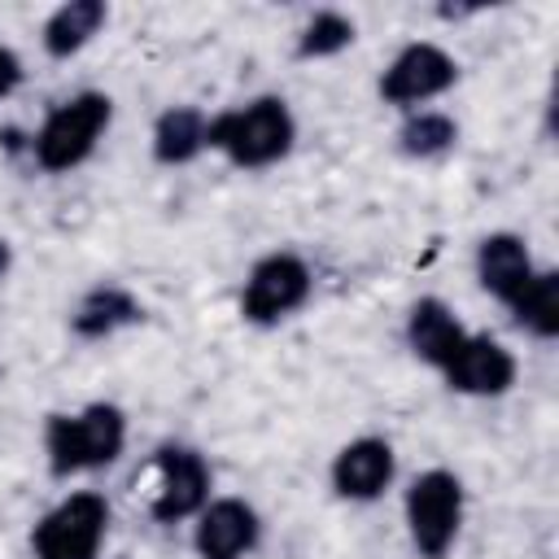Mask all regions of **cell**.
<instances>
[{
    "label": "cell",
    "instance_id": "cell-1",
    "mask_svg": "<svg viewBox=\"0 0 559 559\" xmlns=\"http://www.w3.org/2000/svg\"><path fill=\"white\" fill-rule=\"evenodd\" d=\"M205 144L223 148L236 166H266L293 144V114L280 96H262L245 109H231L205 127Z\"/></svg>",
    "mask_w": 559,
    "mask_h": 559
},
{
    "label": "cell",
    "instance_id": "cell-2",
    "mask_svg": "<svg viewBox=\"0 0 559 559\" xmlns=\"http://www.w3.org/2000/svg\"><path fill=\"white\" fill-rule=\"evenodd\" d=\"M127 437L118 406H87L79 415H52L48 419V463L57 476L105 467L118 459Z\"/></svg>",
    "mask_w": 559,
    "mask_h": 559
},
{
    "label": "cell",
    "instance_id": "cell-3",
    "mask_svg": "<svg viewBox=\"0 0 559 559\" xmlns=\"http://www.w3.org/2000/svg\"><path fill=\"white\" fill-rule=\"evenodd\" d=\"M105 127H109V96L83 92L48 114V122L35 135V162L44 170H70L96 148V135Z\"/></svg>",
    "mask_w": 559,
    "mask_h": 559
},
{
    "label": "cell",
    "instance_id": "cell-4",
    "mask_svg": "<svg viewBox=\"0 0 559 559\" xmlns=\"http://www.w3.org/2000/svg\"><path fill=\"white\" fill-rule=\"evenodd\" d=\"M463 520V485L450 472H424L406 493V524L415 537V550L428 559H441L454 546Z\"/></svg>",
    "mask_w": 559,
    "mask_h": 559
},
{
    "label": "cell",
    "instance_id": "cell-5",
    "mask_svg": "<svg viewBox=\"0 0 559 559\" xmlns=\"http://www.w3.org/2000/svg\"><path fill=\"white\" fill-rule=\"evenodd\" d=\"M109 524L100 493H70L35 528V559H96Z\"/></svg>",
    "mask_w": 559,
    "mask_h": 559
},
{
    "label": "cell",
    "instance_id": "cell-6",
    "mask_svg": "<svg viewBox=\"0 0 559 559\" xmlns=\"http://www.w3.org/2000/svg\"><path fill=\"white\" fill-rule=\"evenodd\" d=\"M306 293H310V271L301 266V258L271 253L253 266L249 284H245V297H240V310L253 323H275L288 310H297L306 301Z\"/></svg>",
    "mask_w": 559,
    "mask_h": 559
},
{
    "label": "cell",
    "instance_id": "cell-7",
    "mask_svg": "<svg viewBox=\"0 0 559 559\" xmlns=\"http://www.w3.org/2000/svg\"><path fill=\"white\" fill-rule=\"evenodd\" d=\"M454 74H459V66H454L450 52H441L437 44H411V48H402V52L393 57V66L384 70L380 92H384V100H393V105H419V100L445 92V87L454 83Z\"/></svg>",
    "mask_w": 559,
    "mask_h": 559
},
{
    "label": "cell",
    "instance_id": "cell-8",
    "mask_svg": "<svg viewBox=\"0 0 559 559\" xmlns=\"http://www.w3.org/2000/svg\"><path fill=\"white\" fill-rule=\"evenodd\" d=\"M450 389L459 393H476V397H493V393H507L511 380H515V358L489 341V336H463V345L454 349V358L441 367Z\"/></svg>",
    "mask_w": 559,
    "mask_h": 559
},
{
    "label": "cell",
    "instance_id": "cell-9",
    "mask_svg": "<svg viewBox=\"0 0 559 559\" xmlns=\"http://www.w3.org/2000/svg\"><path fill=\"white\" fill-rule=\"evenodd\" d=\"M210 489V472L201 463V454L183 450V445H166L157 454V498H153V515L157 520H183L205 502Z\"/></svg>",
    "mask_w": 559,
    "mask_h": 559
},
{
    "label": "cell",
    "instance_id": "cell-10",
    "mask_svg": "<svg viewBox=\"0 0 559 559\" xmlns=\"http://www.w3.org/2000/svg\"><path fill=\"white\" fill-rule=\"evenodd\" d=\"M393 480V450L389 441L380 437H362V441H349L336 463H332V485L341 498H354V502H367L376 493H384V485Z\"/></svg>",
    "mask_w": 559,
    "mask_h": 559
},
{
    "label": "cell",
    "instance_id": "cell-11",
    "mask_svg": "<svg viewBox=\"0 0 559 559\" xmlns=\"http://www.w3.org/2000/svg\"><path fill=\"white\" fill-rule=\"evenodd\" d=\"M258 542V515L240 498L214 502L197 524V555L201 559H240Z\"/></svg>",
    "mask_w": 559,
    "mask_h": 559
},
{
    "label": "cell",
    "instance_id": "cell-12",
    "mask_svg": "<svg viewBox=\"0 0 559 559\" xmlns=\"http://www.w3.org/2000/svg\"><path fill=\"white\" fill-rule=\"evenodd\" d=\"M476 275L480 284L502 297V301H515L524 293V284L533 280V262H528V249L524 240L498 231V236H485L480 249H476Z\"/></svg>",
    "mask_w": 559,
    "mask_h": 559
},
{
    "label": "cell",
    "instance_id": "cell-13",
    "mask_svg": "<svg viewBox=\"0 0 559 559\" xmlns=\"http://www.w3.org/2000/svg\"><path fill=\"white\" fill-rule=\"evenodd\" d=\"M406 336H411V349L432 362V367H445L454 358V349L463 345V328L454 323V314L437 301V297H424L415 301L411 310V323H406Z\"/></svg>",
    "mask_w": 559,
    "mask_h": 559
},
{
    "label": "cell",
    "instance_id": "cell-14",
    "mask_svg": "<svg viewBox=\"0 0 559 559\" xmlns=\"http://www.w3.org/2000/svg\"><path fill=\"white\" fill-rule=\"evenodd\" d=\"M100 22H105V4H100V0H70V4H61V9L48 17V26H44V48H48L52 57H70V52H79V48L100 31Z\"/></svg>",
    "mask_w": 559,
    "mask_h": 559
},
{
    "label": "cell",
    "instance_id": "cell-15",
    "mask_svg": "<svg viewBox=\"0 0 559 559\" xmlns=\"http://www.w3.org/2000/svg\"><path fill=\"white\" fill-rule=\"evenodd\" d=\"M205 118L197 109H170L157 118V131H153V153L157 162H188L201 153L205 144Z\"/></svg>",
    "mask_w": 559,
    "mask_h": 559
},
{
    "label": "cell",
    "instance_id": "cell-16",
    "mask_svg": "<svg viewBox=\"0 0 559 559\" xmlns=\"http://www.w3.org/2000/svg\"><path fill=\"white\" fill-rule=\"evenodd\" d=\"M515 319L533 332V336H555L559 332V275H533L524 284V293L511 301Z\"/></svg>",
    "mask_w": 559,
    "mask_h": 559
},
{
    "label": "cell",
    "instance_id": "cell-17",
    "mask_svg": "<svg viewBox=\"0 0 559 559\" xmlns=\"http://www.w3.org/2000/svg\"><path fill=\"white\" fill-rule=\"evenodd\" d=\"M135 314H140V306H135L127 293H118V288H96V293L79 306L74 328L87 332V336H100V332H114L118 323H131Z\"/></svg>",
    "mask_w": 559,
    "mask_h": 559
},
{
    "label": "cell",
    "instance_id": "cell-18",
    "mask_svg": "<svg viewBox=\"0 0 559 559\" xmlns=\"http://www.w3.org/2000/svg\"><path fill=\"white\" fill-rule=\"evenodd\" d=\"M454 135H459V127H454L445 114H419V118H411V122L402 127V148H406L411 157H432V153L450 148Z\"/></svg>",
    "mask_w": 559,
    "mask_h": 559
},
{
    "label": "cell",
    "instance_id": "cell-19",
    "mask_svg": "<svg viewBox=\"0 0 559 559\" xmlns=\"http://www.w3.org/2000/svg\"><path fill=\"white\" fill-rule=\"evenodd\" d=\"M349 39H354V22H349V17H341V13H314V22H310L306 35H301V57L341 52Z\"/></svg>",
    "mask_w": 559,
    "mask_h": 559
},
{
    "label": "cell",
    "instance_id": "cell-20",
    "mask_svg": "<svg viewBox=\"0 0 559 559\" xmlns=\"http://www.w3.org/2000/svg\"><path fill=\"white\" fill-rule=\"evenodd\" d=\"M17 83H22V61L9 48H0V96H9Z\"/></svg>",
    "mask_w": 559,
    "mask_h": 559
}]
</instances>
